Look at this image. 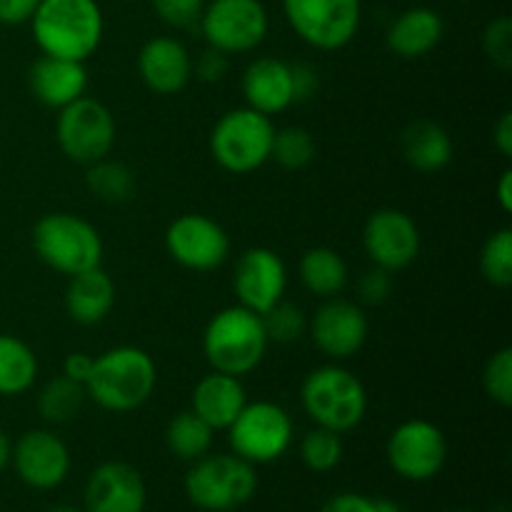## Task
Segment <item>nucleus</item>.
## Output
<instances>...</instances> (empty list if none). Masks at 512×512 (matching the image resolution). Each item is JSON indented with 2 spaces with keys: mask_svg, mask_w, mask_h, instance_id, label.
<instances>
[{
  "mask_svg": "<svg viewBox=\"0 0 512 512\" xmlns=\"http://www.w3.org/2000/svg\"><path fill=\"white\" fill-rule=\"evenodd\" d=\"M283 13L303 43L330 53L353 43L363 5L360 0H283Z\"/></svg>",
  "mask_w": 512,
  "mask_h": 512,
  "instance_id": "10",
  "label": "nucleus"
},
{
  "mask_svg": "<svg viewBox=\"0 0 512 512\" xmlns=\"http://www.w3.org/2000/svg\"><path fill=\"white\" fill-rule=\"evenodd\" d=\"M10 463L28 488L53 490L68 478L70 450L53 430H28L13 445Z\"/></svg>",
  "mask_w": 512,
  "mask_h": 512,
  "instance_id": "17",
  "label": "nucleus"
},
{
  "mask_svg": "<svg viewBox=\"0 0 512 512\" xmlns=\"http://www.w3.org/2000/svg\"><path fill=\"white\" fill-rule=\"evenodd\" d=\"M230 70V55L220 53L215 48H205L193 63V78L203 80V83H220L225 80Z\"/></svg>",
  "mask_w": 512,
  "mask_h": 512,
  "instance_id": "39",
  "label": "nucleus"
},
{
  "mask_svg": "<svg viewBox=\"0 0 512 512\" xmlns=\"http://www.w3.org/2000/svg\"><path fill=\"white\" fill-rule=\"evenodd\" d=\"M158 388V365L138 345H118L93 360L85 393L108 413H133L153 398Z\"/></svg>",
  "mask_w": 512,
  "mask_h": 512,
  "instance_id": "1",
  "label": "nucleus"
},
{
  "mask_svg": "<svg viewBox=\"0 0 512 512\" xmlns=\"http://www.w3.org/2000/svg\"><path fill=\"white\" fill-rule=\"evenodd\" d=\"M198 25L210 48L243 55L263 43L270 18L263 0H208Z\"/></svg>",
  "mask_w": 512,
  "mask_h": 512,
  "instance_id": "11",
  "label": "nucleus"
},
{
  "mask_svg": "<svg viewBox=\"0 0 512 512\" xmlns=\"http://www.w3.org/2000/svg\"><path fill=\"white\" fill-rule=\"evenodd\" d=\"M385 455H388L390 468L400 478L423 483L443 470L445 460H448V440L435 423L413 418L400 423L390 433Z\"/></svg>",
  "mask_w": 512,
  "mask_h": 512,
  "instance_id": "13",
  "label": "nucleus"
},
{
  "mask_svg": "<svg viewBox=\"0 0 512 512\" xmlns=\"http://www.w3.org/2000/svg\"><path fill=\"white\" fill-rule=\"evenodd\" d=\"M38 380V355L18 335L0 333V398L28 393Z\"/></svg>",
  "mask_w": 512,
  "mask_h": 512,
  "instance_id": "27",
  "label": "nucleus"
},
{
  "mask_svg": "<svg viewBox=\"0 0 512 512\" xmlns=\"http://www.w3.org/2000/svg\"><path fill=\"white\" fill-rule=\"evenodd\" d=\"M115 305V283L103 265L70 275L65 288V313L78 325H98Z\"/></svg>",
  "mask_w": 512,
  "mask_h": 512,
  "instance_id": "24",
  "label": "nucleus"
},
{
  "mask_svg": "<svg viewBox=\"0 0 512 512\" xmlns=\"http://www.w3.org/2000/svg\"><path fill=\"white\" fill-rule=\"evenodd\" d=\"M33 250L60 275H78L103 263V238L83 215L48 213L33 225Z\"/></svg>",
  "mask_w": 512,
  "mask_h": 512,
  "instance_id": "5",
  "label": "nucleus"
},
{
  "mask_svg": "<svg viewBox=\"0 0 512 512\" xmlns=\"http://www.w3.org/2000/svg\"><path fill=\"white\" fill-rule=\"evenodd\" d=\"M115 138H118V125L113 110L98 98L83 95L58 110L55 140L60 153L73 163L90 165L108 158L115 148Z\"/></svg>",
  "mask_w": 512,
  "mask_h": 512,
  "instance_id": "8",
  "label": "nucleus"
},
{
  "mask_svg": "<svg viewBox=\"0 0 512 512\" xmlns=\"http://www.w3.org/2000/svg\"><path fill=\"white\" fill-rule=\"evenodd\" d=\"M483 50L498 70L508 73L512 68V20L508 15L490 20L483 33Z\"/></svg>",
  "mask_w": 512,
  "mask_h": 512,
  "instance_id": "36",
  "label": "nucleus"
},
{
  "mask_svg": "<svg viewBox=\"0 0 512 512\" xmlns=\"http://www.w3.org/2000/svg\"><path fill=\"white\" fill-rule=\"evenodd\" d=\"M308 330L315 348L325 358H330L333 363H343V360L358 355L368 343L370 320L363 305L335 295L315 310L313 320H308Z\"/></svg>",
  "mask_w": 512,
  "mask_h": 512,
  "instance_id": "15",
  "label": "nucleus"
},
{
  "mask_svg": "<svg viewBox=\"0 0 512 512\" xmlns=\"http://www.w3.org/2000/svg\"><path fill=\"white\" fill-rule=\"evenodd\" d=\"M88 400L85 385L75 383V380L58 375V378L48 380L38 393V413L45 423L50 425H65L70 420L78 418L83 413V405Z\"/></svg>",
  "mask_w": 512,
  "mask_h": 512,
  "instance_id": "30",
  "label": "nucleus"
},
{
  "mask_svg": "<svg viewBox=\"0 0 512 512\" xmlns=\"http://www.w3.org/2000/svg\"><path fill=\"white\" fill-rule=\"evenodd\" d=\"M40 0H0V23L3 25H23L38 10Z\"/></svg>",
  "mask_w": 512,
  "mask_h": 512,
  "instance_id": "41",
  "label": "nucleus"
},
{
  "mask_svg": "<svg viewBox=\"0 0 512 512\" xmlns=\"http://www.w3.org/2000/svg\"><path fill=\"white\" fill-rule=\"evenodd\" d=\"M493 145L503 158H512V113H503L493 125Z\"/></svg>",
  "mask_w": 512,
  "mask_h": 512,
  "instance_id": "44",
  "label": "nucleus"
},
{
  "mask_svg": "<svg viewBox=\"0 0 512 512\" xmlns=\"http://www.w3.org/2000/svg\"><path fill=\"white\" fill-rule=\"evenodd\" d=\"M300 460L313 473H330V470L338 468L340 460H343V440H340V433H333V430L315 425L310 433H305L303 443H300Z\"/></svg>",
  "mask_w": 512,
  "mask_h": 512,
  "instance_id": "33",
  "label": "nucleus"
},
{
  "mask_svg": "<svg viewBox=\"0 0 512 512\" xmlns=\"http://www.w3.org/2000/svg\"><path fill=\"white\" fill-rule=\"evenodd\" d=\"M498 512H508V510H505V508H503V510H498Z\"/></svg>",
  "mask_w": 512,
  "mask_h": 512,
  "instance_id": "50",
  "label": "nucleus"
},
{
  "mask_svg": "<svg viewBox=\"0 0 512 512\" xmlns=\"http://www.w3.org/2000/svg\"><path fill=\"white\" fill-rule=\"evenodd\" d=\"M288 288V268L275 250L248 248L233 268V293L238 295V305L263 315L275 303L285 298Z\"/></svg>",
  "mask_w": 512,
  "mask_h": 512,
  "instance_id": "16",
  "label": "nucleus"
},
{
  "mask_svg": "<svg viewBox=\"0 0 512 512\" xmlns=\"http://www.w3.org/2000/svg\"><path fill=\"white\" fill-rule=\"evenodd\" d=\"M85 168H88L85 170V188L90 190L93 198L110 205L128 203V200L135 198L138 180H135V170L130 165L113 160L108 155V158L95 160Z\"/></svg>",
  "mask_w": 512,
  "mask_h": 512,
  "instance_id": "28",
  "label": "nucleus"
},
{
  "mask_svg": "<svg viewBox=\"0 0 512 512\" xmlns=\"http://www.w3.org/2000/svg\"><path fill=\"white\" fill-rule=\"evenodd\" d=\"M293 70V90H295V103H303V100L315 98L320 88L318 70L310 63H290Z\"/></svg>",
  "mask_w": 512,
  "mask_h": 512,
  "instance_id": "40",
  "label": "nucleus"
},
{
  "mask_svg": "<svg viewBox=\"0 0 512 512\" xmlns=\"http://www.w3.org/2000/svg\"><path fill=\"white\" fill-rule=\"evenodd\" d=\"M28 88L45 108L60 110L88 90V70L80 60L40 55L28 68Z\"/></svg>",
  "mask_w": 512,
  "mask_h": 512,
  "instance_id": "21",
  "label": "nucleus"
},
{
  "mask_svg": "<svg viewBox=\"0 0 512 512\" xmlns=\"http://www.w3.org/2000/svg\"><path fill=\"white\" fill-rule=\"evenodd\" d=\"M228 438L233 453L250 465L275 463L293 443V418L273 400H253L230 423Z\"/></svg>",
  "mask_w": 512,
  "mask_h": 512,
  "instance_id": "9",
  "label": "nucleus"
},
{
  "mask_svg": "<svg viewBox=\"0 0 512 512\" xmlns=\"http://www.w3.org/2000/svg\"><path fill=\"white\" fill-rule=\"evenodd\" d=\"M405 163L418 173H440L453 160V138L440 123L428 118L413 120L400 138Z\"/></svg>",
  "mask_w": 512,
  "mask_h": 512,
  "instance_id": "25",
  "label": "nucleus"
},
{
  "mask_svg": "<svg viewBox=\"0 0 512 512\" xmlns=\"http://www.w3.org/2000/svg\"><path fill=\"white\" fill-rule=\"evenodd\" d=\"M298 275L305 290L320 300L340 295L348 288L350 280V270L345 258L335 248H328V245L305 250L298 265Z\"/></svg>",
  "mask_w": 512,
  "mask_h": 512,
  "instance_id": "26",
  "label": "nucleus"
},
{
  "mask_svg": "<svg viewBox=\"0 0 512 512\" xmlns=\"http://www.w3.org/2000/svg\"><path fill=\"white\" fill-rule=\"evenodd\" d=\"M495 198H498V205L503 213H510L512 210V170L505 168L500 173L498 185H495Z\"/></svg>",
  "mask_w": 512,
  "mask_h": 512,
  "instance_id": "45",
  "label": "nucleus"
},
{
  "mask_svg": "<svg viewBox=\"0 0 512 512\" xmlns=\"http://www.w3.org/2000/svg\"><path fill=\"white\" fill-rule=\"evenodd\" d=\"M93 355L83 353V350H78V353H70L68 358L63 360V375L65 378L75 380V383L85 385L88 383L90 373H93Z\"/></svg>",
  "mask_w": 512,
  "mask_h": 512,
  "instance_id": "43",
  "label": "nucleus"
},
{
  "mask_svg": "<svg viewBox=\"0 0 512 512\" xmlns=\"http://www.w3.org/2000/svg\"><path fill=\"white\" fill-rule=\"evenodd\" d=\"M420 228L405 210L380 208L365 220L363 228V248L365 255L375 268H383L388 273H400L410 268L418 260Z\"/></svg>",
  "mask_w": 512,
  "mask_h": 512,
  "instance_id": "14",
  "label": "nucleus"
},
{
  "mask_svg": "<svg viewBox=\"0 0 512 512\" xmlns=\"http://www.w3.org/2000/svg\"><path fill=\"white\" fill-rule=\"evenodd\" d=\"M300 405L318 428L350 433L368 413V390L358 375L338 363L320 365L300 385Z\"/></svg>",
  "mask_w": 512,
  "mask_h": 512,
  "instance_id": "4",
  "label": "nucleus"
},
{
  "mask_svg": "<svg viewBox=\"0 0 512 512\" xmlns=\"http://www.w3.org/2000/svg\"><path fill=\"white\" fill-rule=\"evenodd\" d=\"M443 35L445 23L440 13H435L433 8H425V5H415V8L403 10L390 23L388 33H385V43L398 58L418 60L433 53L440 40H443Z\"/></svg>",
  "mask_w": 512,
  "mask_h": 512,
  "instance_id": "23",
  "label": "nucleus"
},
{
  "mask_svg": "<svg viewBox=\"0 0 512 512\" xmlns=\"http://www.w3.org/2000/svg\"><path fill=\"white\" fill-rule=\"evenodd\" d=\"M260 318H263V328L270 343H298L308 333V315H305V310L300 305L288 303L285 298L275 303L270 310H265Z\"/></svg>",
  "mask_w": 512,
  "mask_h": 512,
  "instance_id": "34",
  "label": "nucleus"
},
{
  "mask_svg": "<svg viewBox=\"0 0 512 512\" xmlns=\"http://www.w3.org/2000/svg\"><path fill=\"white\" fill-rule=\"evenodd\" d=\"M393 293V273L383 268H370L360 275L358 295L365 305H383Z\"/></svg>",
  "mask_w": 512,
  "mask_h": 512,
  "instance_id": "38",
  "label": "nucleus"
},
{
  "mask_svg": "<svg viewBox=\"0 0 512 512\" xmlns=\"http://www.w3.org/2000/svg\"><path fill=\"white\" fill-rule=\"evenodd\" d=\"M48 512H83V510L68 508V505H58V508H53V510H48Z\"/></svg>",
  "mask_w": 512,
  "mask_h": 512,
  "instance_id": "48",
  "label": "nucleus"
},
{
  "mask_svg": "<svg viewBox=\"0 0 512 512\" xmlns=\"http://www.w3.org/2000/svg\"><path fill=\"white\" fill-rule=\"evenodd\" d=\"M268 345L263 318L243 305L218 310L203 330V355L208 365L235 378H245L258 370Z\"/></svg>",
  "mask_w": 512,
  "mask_h": 512,
  "instance_id": "3",
  "label": "nucleus"
},
{
  "mask_svg": "<svg viewBox=\"0 0 512 512\" xmlns=\"http://www.w3.org/2000/svg\"><path fill=\"white\" fill-rule=\"evenodd\" d=\"M373 505H375V512H403L398 503H393V500H388V498L373 500Z\"/></svg>",
  "mask_w": 512,
  "mask_h": 512,
  "instance_id": "47",
  "label": "nucleus"
},
{
  "mask_svg": "<svg viewBox=\"0 0 512 512\" xmlns=\"http://www.w3.org/2000/svg\"><path fill=\"white\" fill-rule=\"evenodd\" d=\"M205 3H208V0H150L155 15H158L165 25L178 30H188L200 23Z\"/></svg>",
  "mask_w": 512,
  "mask_h": 512,
  "instance_id": "37",
  "label": "nucleus"
},
{
  "mask_svg": "<svg viewBox=\"0 0 512 512\" xmlns=\"http://www.w3.org/2000/svg\"><path fill=\"white\" fill-rule=\"evenodd\" d=\"M455 512H468V510H455Z\"/></svg>",
  "mask_w": 512,
  "mask_h": 512,
  "instance_id": "49",
  "label": "nucleus"
},
{
  "mask_svg": "<svg viewBox=\"0 0 512 512\" xmlns=\"http://www.w3.org/2000/svg\"><path fill=\"white\" fill-rule=\"evenodd\" d=\"M480 273L495 288L512 285V230L500 228L480 248Z\"/></svg>",
  "mask_w": 512,
  "mask_h": 512,
  "instance_id": "32",
  "label": "nucleus"
},
{
  "mask_svg": "<svg viewBox=\"0 0 512 512\" xmlns=\"http://www.w3.org/2000/svg\"><path fill=\"white\" fill-rule=\"evenodd\" d=\"M275 125L270 115L258 110L235 108L218 118L210 130V155L223 170L248 175L263 168L273 153Z\"/></svg>",
  "mask_w": 512,
  "mask_h": 512,
  "instance_id": "6",
  "label": "nucleus"
},
{
  "mask_svg": "<svg viewBox=\"0 0 512 512\" xmlns=\"http://www.w3.org/2000/svg\"><path fill=\"white\" fill-rule=\"evenodd\" d=\"M170 258L193 273H213L230 258V238L218 220L200 213H183L165 230Z\"/></svg>",
  "mask_w": 512,
  "mask_h": 512,
  "instance_id": "12",
  "label": "nucleus"
},
{
  "mask_svg": "<svg viewBox=\"0 0 512 512\" xmlns=\"http://www.w3.org/2000/svg\"><path fill=\"white\" fill-rule=\"evenodd\" d=\"M138 73L155 95H178L193 78V58L178 38L158 35L140 48Z\"/></svg>",
  "mask_w": 512,
  "mask_h": 512,
  "instance_id": "19",
  "label": "nucleus"
},
{
  "mask_svg": "<svg viewBox=\"0 0 512 512\" xmlns=\"http://www.w3.org/2000/svg\"><path fill=\"white\" fill-rule=\"evenodd\" d=\"M10 453H13V443H10L8 435L0 430V473L10 465Z\"/></svg>",
  "mask_w": 512,
  "mask_h": 512,
  "instance_id": "46",
  "label": "nucleus"
},
{
  "mask_svg": "<svg viewBox=\"0 0 512 512\" xmlns=\"http://www.w3.org/2000/svg\"><path fill=\"white\" fill-rule=\"evenodd\" d=\"M245 105L263 115H278L295 103L293 70L288 60L263 55L245 68L240 80Z\"/></svg>",
  "mask_w": 512,
  "mask_h": 512,
  "instance_id": "20",
  "label": "nucleus"
},
{
  "mask_svg": "<svg viewBox=\"0 0 512 512\" xmlns=\"http://www.w3.org/2000/svg\"><path fill=\"white\" fill-rule=\"evenodd\" d=\"M148 503L145 480L133 465L110 460L90 473L85 485L88 512H143Z\"/></svg>",
  "mask_w": 512,
  "mask_h": 512,
  "instance_id": "18",
  "label": "nucleus"
},
{
  "mask_svg": "<svg viewBox=\"0 0 512 512\" xmlns=\"http://www.w3.org/2000/svg\"><path fill=\"white\" fill-rule=\"evenodd\" d=\"M318 145H315L313 133L303 125H288V128H275L273 153L270 160L285 170H303L315 160Z\"/></svg>",
  "mask_w": 512,
  "mask_h": 512,
  "instance_id": "31",
  "label": "nucleus"
},
{
  "mask_svg": "<svg viewBox=\"0 0 512 512\" xmlns=\"http://www.w3.org/2000/svg\"><path fill=\"white\" fill-rule=\"evenodd\" d=\"M248 398L240 378L213 370L195 383L190 395V410L213 430H228L230 423L240 415Z\"/></svg>",
  "mask_w": 512,
  "mask_h": 512,
  "instance_id": "22",
  "label": "nucleus"
},
{
  "mask_svg": "<svg viewBox=\"0 0 512 512\" xmlns=\"http://www.w3.org/2000/svg\"><path fill=\"white\" fill-rule=\"evenodd\" d=\"M258 490L255 465L238 455H203L185 475V495L208 512H230L250 503Z\"/></svg>",
  "mask_w": 512,
  "mask_h": 512,
  "instance_id": "7",
  "label": "nucleus"
},
{
  "mask_svg": "<svg viewBox=\"0 0 512 512\" xmlns=\"http://www.w3.org/2000/svg\"><path fill=\"white\" fill-rule=\"evenodd\" d=\"M483 388L493 403L500 408L512 405V348L495 350L483 370Z\"/></svg>",
  "mask_w": 512,
  "mask_h": 512,
  "instance_id": "35",
  "label": "nucleus"
},
{
  "mask_svg": "<svg viewBox=\"0 0 512 512\" xmlns=\"http://www.w3.org/2000/svg\"><path fill=\"white\" fill-rule=\"evenodd\" d=\"M323 512H375V505L360 493H340L323 505Z\"/></svg>",
  "mask_w": 512,
  "mask_h": 512,
  "instance_id": "42",
  "label": "nucleus"
},
{
  "mask_svg": "<svg viewBox=\"0 0 512 512\" xmlns=\"http://www.w3.org/2000/svg\"><path fill=\"white\" fill-rule=\"evenodd\" d=\"M30 28L43 55L85 63L103 43L105 18L98 0H40Z\"/></svg>",
  "mask_w": 512,
  "mask_h": 512,
  "instance_id": "2",
  "label": "nucleus"
},
{
  "mask_svg": "<svg viewBox=\"0 0 512 512\" xmlns=\"http://www.w3.org/2000/svg\"><path fill=\"white\" fill-rule=\"evenodd\" d=\"M213 438L215 430L203 418H198L193 410L178 413L170 420L168 428H165V445H168V450L175 458L188 460V463H195L203 455H208L210 448H213Z\"/></svg>",
  "mask_w": 512,
  "mask_h": 512,
  "instance_id": "29",
  "label": "nucleus"
}]
</instances>
